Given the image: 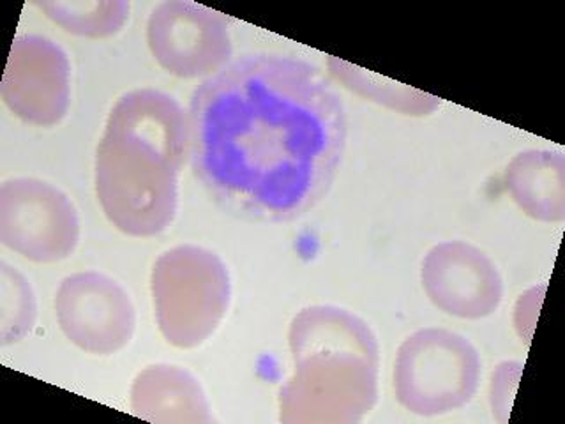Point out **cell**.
Listing matches in <instances>:
<instances>
[{
    "mask_svg": "<svg viewBox=\"0 0 565 424\" xmlns=\"http://www.w3.org/2000/svg\"><path fill=\"white\" fill-rule=\"evenodd\" d=\"M188 156L203 190L232 216L290 223L331 191L349 120L340 93L311 62L246 53L194 88Z\"/></svg>",
    "mask_w": 565,
    "mask_h": 424,
    "instance_id": "1",
    "label": "cell"
},
{
    "mask_svg": "<svg viewBox=\"0 0 565 424\" xmlns=\"http://www.w3.org/2000/svg\"><path fill=\"white\" fill-rule=\"evenodd\" d=\"M185 156L188 120L172 96L156 88L120 96L94 161L97 200L111 225L138 239L172 225Z\"/></svg>",
    "mask_w": 565,
    "mask_h": 424,
    "instance_id": "2",
    "label": "cell"
},
{
    "mask_svg": "<svg viewBox=\"0 0 565 424\" xmlns=\"http://www.w3.org/2000/svg\"><path fill=\"white\" fill-rule=\"evenodd\" d=\"M296 377L281 393V421H359L376 400L379 347L344 309L315 306L291 324Z\"/></svg>",
    "mask_w": 565,
    "mask_h": 424,
    "instance_id": "3",
    "label": "cell"
},
{
    "mask_svg": "<svg viewBox=\"0 0 565 424\" xmlns=\"http://www.w3.org/2000/svg\"><path fill=\"white\" fill-rule=\"evenodd\" d=\"M152 296L159 331L175 347L191 349L207 340L225 317L228 273L203 247H173L154 264Z\"/></svg>",
    "mask_w": 565,
    "mask_h": 424,
    "instance_id": "4",
    "label": "cell"
},
{
    "mask_svg": "<svg viewBox=\"0 0 565 424\" xmlns=\"http://www.w3.org/2000/svg\"><path fill=\"white\" fill-rule=\"evenodd\" d=\"M481 358L465 336L447 329H420L403 341L394 362V393L417 415L458 411L476 396Z\"/></svg>",
    "mask_w": 565,
    "mask_h": 424,
    "instance_id": "5",
    "label": "cell"
},
{
    "mask_svg": "<svg viewBox=\"0 0 565 424\" xmlns=\"http://www.w3.org/2000/svg\"><path fill=\"white\" fill-rule=\"evenodd\" d=\"M75 203L61 188L35 177L0 186V243L35 264L66 261L79 243Z\"/></svg>",
    "mask_w": 565,
    "mask_h": 424,
    "instance_id": "6",
    "label": "cell"
},
{
    "mask_svg": "<svg viewBox=\"0 0 565 424\" xmlns=\"http://www.w3.org/2000/svg\"><path fill=\"white\" fill-rule=\"evenodd\" d=\"M53 306L62 335L93 356L120 352L137 329V309L128 290L97 271L62 279Z\"/></svg>",
    "mask_w": 565,
    "mask_h": 424,
    "instance_id": "7",
    "label": "cell"
},
{
    "mask_svg": "<svg viewBox=\"0 0 565 424\" xmlns=\"http://www.w3.org/2000/svg\"><path fill=\"white\" fill-rule=\"evenodd\" d=\"M147 43L159 66L179 78H209L228 64L234 50L225 18L179 0L152 9Z\"/></svg>",
    "mask_w": 565,
    "mask_h": 424,
    "instance_id": "8",
    "label": "cell"
},
{
    "mask_svg": "<svg viewBox=\"0 0 565 424\" xmlns=\"http://www.w3.org/2000/svg\"><path fill=\"white\" fill-rule=\"evenodd\" d=\"M0 96L23 123L40 128L57 126L71 105L66 52L44 35H18L9 52Z\"/></svg>",
    "mask_w": 565,
    "mask_h": 424,
    "instance_id": "9",
    "label": "cell"
},
{
    "mask_svg": "<svg viewBox=\"0 0 565 424\" xmlns=\"http://www.w3.org/2000/svg\"><path fill=\"white\" fill-rule=\"evenodd\" d=\"M423 285L438 308L459 318L488 317L503 294L497 265L465 243L433 247L423 262Z\"/></svg>",
    "mask_w": 565,
    "mask_h": 424,
    "instance_id": "10",
    "label": "cell"
},
{
    "mask_svg": "<svg viewBox=\"0 0 565 424\" xmlns=\"http://www.w3.org/2000/svg\"><path fill=\"white\" fill-rule=\"evenodd\" d=\"M131 411L152 423L211 421L199 382L188 371L168 364L138 373L131 388Z\"/></svg>",
    "mask_w": 565,
    "mask_h": 424,
    "instance_id": "11",
    "label": "cell"
},
{
    "mask_svg": "<svg viewBox=\"0 0 565 424\" xmlns=\"http://www.w3.org/2000/svg\"><path fill=\"white\" fill-rule=\"evenodd\" d=\"M62 31L88 40H106L119 34L129 20L126 0H43L34 2Z\"/></svg>",
    "mask_w": 565,
    "mask_h": 424,
    "instance_id": "12",
    "label": "cell"
},
{
    "mask_svg": "<svg viewBox=\"0 0 565 424\" xmlns=\"http://www.w3.org/2000/svg\"><path fill=\"white\" fill-rule=\"evenodd\" d=\"M327 64L332 75L343 82L344 87L350 88L352 93H358L359 96L367 97L370 102L387 106L402 114L423 115V112H431L435 106L440 105L438 97L405 87L403 84L375 75L371 71L361 70L355 64L341 59L329 57Z\"/></svg>",
    "mask_w": 565,
    "mask_h": 424,
    "instance_id": "13",
    "label": "cell"
},
{
    "mask_svg": "<svg viewBox=\"0 0 565 424\" xmlns=\"http://www.w3.org/2000/svg\"><path fill=\"white\" fill-rule=\"evenodd\" d=\"M38 300L29 279L8 262H0V344L20 343L31 335Z\"/></svg>",
    "mask_w": 565,
    "mask_h": 424,
    "instance_id": "14",
    "label": "cell"
}]
</instances>
